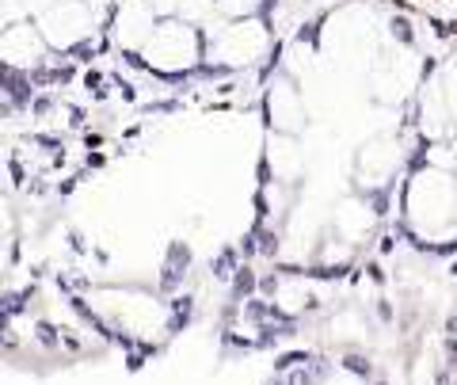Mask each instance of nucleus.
I'll use <instances>...</instances> for the list:
<instances>
[{"instance_id":"2","label":"nucleus","mask_w":457,"mask_h":385,"mask_svg":"<svg viewBox=\"0 0 457 385\" xmlns=\"http://www.w3.org/2000/svg\"><path fill=\"white\" fill-rule=\"evenodd\" d=\"M210 271H214V279H232V274L240 271V263H237V248H221L214 260H210Z\"/></svg>"},{"instance_id":"9","label":"nucleus","mask_w":457,"mask_h":385,"mask_svg":"<svg viewBox=\"0 0 457 385\" xmlns=\"http://www.w3.org/2000/svg\"><path fill=\"white\" fill-rule=\"evenodd\" d=\"M305 366H309V362H305ZM305 366L289 374V381H286V385H313V378H309V374H305Z\"/></svg>"},{"instance_id":"4","label":"nucleus","mask_w":457,"mask_h":385,"mask_svg":"<svg viewBox=\"0 0 457 385\" xmlns=\"http://www.w3.org/2000/svg\"><path fill=\"white\" fill-rule=\"evenodd\" d=\"M191 313H195V302L191 298H175L172 302V332H180V328L191 321Z\"/></svg>"},{"instance_id":"7","label":"nucleus","mask_w":457,"mask_h":385,"mask_svg":"<svg viewBox=\"0 0 457 385\" xmlns=\"http://www.w3.org/2000/svg\"><path fill=\"white\" fill-rule=\"evenodd\" d=\"M35 336H38V344H46V347H58V344H61V339H58V328H53L50 321H38Z\"/></svg>"},{"instance_id":"1","label":"nucleus","mask_w":457,"mask_h":385,"mask_svg":"<svg viewBox=\"0 0 457 385\" xmlns=\"http://www.w3.org/2000/svg\"><path fill=\"white\" fill-rule=\"evenodd\" d=\"M187 267H191V248L175 240V245L168 248V263H164V274H160V290H175L180 279L187 274Z\"/></svg>"},{"instance_id":"8","label":"nucleus","mask_w":457,"mask_h":385,"mask_svg":"<svg viewBox=\"0 0 457 385\" xmlns=\"http://www.w3.org/2000/svg\"><path fill=\"white\" fill-rule=\"evenodd\" d=\"M260 252H263V256H274V252H278V237L260 229Z\"/></svg>"},{"instance_id":"3","label":"nucleus","mask_w":457,"mask_h":385,"mask_svg":"<svg viewBox=\"0 0 457 385\" xmlns=\"http://www.w3.org/2000/svg\"><path fill=\"white\" fill-rule=\"evenodd\" d=\"M260 286V279H255V271L252 267H240L237 274H232V302H240V298H248V294Z\"/></svg>"},{"instance_id":"12","label":"nucleus","mask_w":457,"mask_h":385,"mask_svg":"<svg viewBox=\"0 0 457 385\" xmlns=\"http://www.w3.org/2000/svg\"><path fill=\"white\" fill-rule=\"evenodd\" d=\"M377 385H385V381H377Z\"/></svg>"},{"instance_id":"5","label":"nucleus","mask_w":457,"mask_h":385,"mask_svg":"<svg viewBox=\"0 0 457 385\" xmlns=\"http://www.w3.org/2000/svg\"><path fill=\"white\" fill-rule=\"evenodd\" d=\"M343 366H347L351 374H359V378H370V374H374V366H370V359H366V355H347V359H343Z\"/></svg>"},{"instance_id":"6","label":"nucleus","mask_w":457,"mask_h":385,"mask_svg":"<svg viewBox=\"0 0 457 385\" xmlns=\"http://www.w3.org/2000/svg\"><path fill=\"white\" fill-rule=\"evenodd\" d=\"M301 362H313V359H309L305 351H289V355L274 359V370H294V366H301Z\"/></svg>"},{"instance_id":"10","label":"nucleus","mask_w":457,"mask_h":385,"mask_svg":"<svg viewBox=\"0 0 457 385\" xmlns=\"http://www.w3.org/2000/svg\"><path fill=\"white\" fill-rule=\"evenodd\" d=\"M260 290H263V294H274V290H278V279H274V274H267V279H260Z\"/></svg>"},{"instance_id":"11","label":"nucleus","mask_w":457,"mask_h":385,"mask_svg":"<svg viewBox=\"0 0 457 385\" xmlns=\"http://www.w3.org/2000/svg\"><path fill=\"white\" fill-rule=\"evenodd\" d=\"M267 385H282V381H267Z\"/></svg>"}]
</instances>
